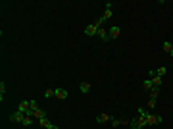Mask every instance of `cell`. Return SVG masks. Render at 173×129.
<instances>
[{"label": "cell", "mask_w": 173, "mask_h": 129, "mask_svg": "<svg viewBox=\"0 0 173 129\" xmlns=\"http://www.w3.org/2000/svg\"><path fill=\"white\" fill-rule=\"evenodd\" d=\"M129 127L131 129H146L148 127V121H146L144 116H137V118H133V120L129 121Z\"/></svg>", "instance_id": "6da1fadb"}, {"label": "cell", "mask_w": 173, "mask_h": 129, "mask_svg": "<svg viewBox=\"0 0 173 129\" xmlns=\"http://www.w3.org/2000/svg\"><path fill=\"white\" fill-rule=\"evenodd\" d=\"M23 120H25V114L23 112H14V114H10V121L12 123H23Z\"/></svg>", "instance_id": "7a4b0ae2"}, {"label": "cell", "mask_w": 173, "mask_h": 129, "mask_svg": "<svg viewBox=\"0 0 173 129\" xmlns=\"http://www.w3.org/2000/svg\"><path fill=\"white\" fill-rule=\"evenodd\" d=\"M150 79H152V83H154V87H162V83H164V79H162V77L156 73V69H150Z\"/></svg>", "instance_id": "3957f363"}, {"label": "cell", "mask_w": 173, "mask_h": 129, "mask_svg": "<svg viewBox=\"0 0 173 129\" xmlns=\"http://www.w3.org/2000/svg\"><path fill=\"white\" fill-rule=\"evenodd\" d=\"M146 121H148V125H154V123H162L164 120H162V116H158V114H146Z\"/></svg>", "instance_id": "277c9868"}, {"label": "cell", "mask_w": 173, "mask_h": 129, "mask_svg": "<svg viewBox=\"0 0 173 129\" xmlns=\"http://www.w3.org/2000/svg\"><path fill=\"white\" fill-rule=\"evenodd\" d=\"M108 35H110V39H117L119 35H121V29H119L117 25H112V27L108 29Z\"/></svg>", "instance_id": "5b68a950"}, {"label": "cell", "mask_w": 173, "mask_h": 129, "mask_svg": "<svg viewBox=\"0 0 173 129\" xmlns=\"http://www.w3.org/2000/svg\"><path fill=\"white\" fill-rule=\"evenodd\" d=\"M85 35H87V37H96V35H98V29H96V25H87V27H85Z\"/></svg>", "instance_id": "8992f818"}, {"label": "cell", "mask_w": 173, "mask_h": 129, "mask_svg": "<svg viewBox=\"0 0 173 129\" xmlns=\"http://www.w3.org/2000/svg\"><path fill=\"white\" fill-rule=\"evenodd\" d=\"M110 120H114V118H112V114H106V112H102V114L96 116V123H106Z\"/></svg>", "instance_id": "52a82bcc"}, {"label": "cell", "mask_w": 173, "mask_h": 129, "mask_svg": "<svg viewBox=\"0 0 173 129\" xmlns=\"http://www.w3.org/2000/svg\"><path fill=\"white\" fill-rule=\"evenodd\" d=\"M96 37L100 39V40H104V43H108V40H110V35H108V29H104V27H100V29H98V35H96Z\"/></svg>", "instance_id": "ba28073f"}, {"label": "cell", "mask_w": 173, "mask_h": 129, "mask_svg": "<svg viewBox=\"0 0 173 129\" xmlns=\"http://www.w3.org/2000/svg\"><path fill=\"white\" fill-rule=\"evenodd\" d=\"M54 96L58 100H66L67 98V91L66 89H54Z\"/></svg>", "instance_id": "9c48e42d"}, {"label": "cell", "mask_w": 173, "mask_h": 129, "mask_svg": "<svg viewBox=\"0 0 173 129\" xmlns=\"http://www.w3.org/2000/svg\"><path fill=\"white\" fill-rule=\"evenodd\" d=\"M79 89H81V92H91V89H92V85L88 83V81H83V83H79Z\"/></svg>", "instance_id": "30bf717a"}, {"label": "cell", "mask_w": 173, "mask_h": 129, "mask_svg": "<svg viewBox=\"0 0 173 129\" xmlns=\"http://www.w3.org/2000/svg\"><path fill=\"white\" fill-rule=\"evenodd\" d=\"M33 118H37V120H43V118H46V112L43 110V108H37L35 114H33Z\"/></svg>", "instance_id": "8fae6325"}, {"label": "cell", "mask_w": 173, "mask_h": 129, "mask_svg": "<svg viewBox=\"0 0 173 129\" xmlns=\"http://www.w3.org/2000/svg\"><path fill=\"white\" fill-rule=\"evenodd\" d=\"M27 110H29V100H21V102H19V112H23V114H25Z\"/></svg>", "instance_id": "7c38bea8"}, {"label": "cell", "mask_w": 173, "mask_h": 129, "mask_svg": "<svg viewBox=\"0 0 173 129\" xmlns=\"http://www.w3.org/2000/svg\"><path fill=\"white\" fill-rule=\"evenodd\" d=\"M143 89H144V91H150V89H154V83H152V79H146V81H143Z\"/></svg>", "instance_id": "4fadbf2b"}, {"label": "cell", "mask_w": 173, "mask_h": 129, "mask_svg": "<svg viewBox=\"0 0 173 129\" xmlns=\"http://www.w3.org/2000/svg\"><path fill=\"white\" fill-rule=\"evenodd\" d=\"M148 92H150V98H158V96H160V89H158V87H154V89H150Z\"/></svg>", "instance_id": "5bb4252c"}, {"label": "cell", "mask_w": 173, "mask_h": 129, "mask_svg": "<svg viewBox=\"0 0 173 129\" xmlns=\"http://www.w3.org/2000/svg\"><path fill=\"white\" fill-rule=\"evenodd\" d=\"M33 120H35V118H29V116H25V120H23V123H21V125H23V127H31V125H33Z\"/></svg>", "instance_id": "9a60e30c"}, {"label": "cell", "mask_w": 173, "mask_h": 129, "mask_svg": "<svg viewBox=\"0 0 173 129\" xmlns=\"http://www.w3.org/2000/svg\"><path fill=\"white\" fill-rule=\"evenodd\" d=\"M162 46H164V50H165V52H167V54H169V52H171V50H173V44L169 43V40H164V44H162Z\"/></svg>", "instance_id": "2e32d148"}, {"label": "cell", "mask_w": 173, "mask_h": 129, "mask_svg": "<svg viewBox=\"0 0 173 129\" xmlns=\"http://www.w3.org/2000/svg\"><path fill=\"white\" fill-rule=\"evenodd\" d=\"M129 121H123V120H112V127H119V125H127Z\"/></svg>", "instance_id": "e0dca14e"}, {"label": "cell", "mask_w": 173, "mask_h": 129, "mask_svg": "<svg viewBox=\"0 0 173 129\" xmlns=\"http://www.w3.org/2000/svg\"><path fill=\"white\" fill-rule=\"evenodd\" d=\"M104 21H108V19H106V18H104V15H102V18H98V19H96V21H94V25H96V29H100V27H102V25H104Z\"/></svg>", "instance_id": "ac0fdd59"}, {"label": "cell", "mask_w": 173, "mask_h": 129, "mask_svg": "<svg viewBox=\"0 0 173 129\" xmlns=\"http://www.w3.org/2000/svg\"><path fill=\"white\" fill-rule=\"evenodd\" d=\"M4 92H6V83L0 81V100H4Z\"/></svg>", "instance_id": "d6986e66"}, {"label": "cell", "mask_w": 173, "mask_h": 129, "mask_svg": "<svg viewBox=\"0 0 173 129\" xmlns=\"http://www.w3.org/2000/svg\"><path fill=\"white\" fill-rule=\"evenodd\" d=\"M39 123H40V125H43V127H46V129H48V127L52 125V123L48 121V118H43V120H39Z\"/></svg>", "instance_id": "ffe728a7"}, {"label": "cell", "mask_w": 173, "mask_h": 129, "mask_svg": "<svg viewBox=\"0 0 173 129\" xmlns=\"http://www.w3.org/2000/svg\"><path fill=\"white\" fill-rule=\"evenodd\" d=\"M44 98H54V89H46L44 91Z\"/></svg>", "instance_id": "44dd1931"}, {"label": "cell", "mask_w": 173, "mask_h": 129, "mask_svg": "<svg viewBox=\"0 0 173 129\" xmlns=\"http://www.w3.org/2000/svg\"><path fill=\"white\" fill-rule=\"evenodd\" d=\"M156 73H158L160 77H164V75L167 73V68H158V69H156Z\"/></svg>", "instance_id": "7402d4cb"}, {"label": "cell", "mask_w": 173, "mask_h": 129, "mask_svg": "<svg viewBox=\"0 0 173 129\" xmlns=\"http://www.w3.org/2000/svg\"><path fill=\"white\" fill-rule=\"evenodd\" d=\"M29 108H31V110H37V108H39L37 100H29Z\"/></svg>", "instance_id": "603a6c76"}, {"label": "cell", "mask_w": 173, "mask_h": 129, "mask_svg": "<svg viewBox=\"0 0 173 129\" xmlns=\"http://www.w3.org/2000/svg\"><path fill=\"white\" fill-rule=\"evenodd\" d=\"M152 108H156V98H150L148 100V110H152Z\"/></svg>", "instance_id": "cb8c5ba5"}, {"label": "cell", "mask_w": 173, "mask_h": 129, "mask_svg": "<svg viewBox=\"0 0 173 129\" xmlns=\"http://www.w3.org/2000/svg\"><path fill=\"white\" fill-rule=\"evenodd\" d=\"M104 18H106V19L112 18V10H106V12H104Z\"/></svg>", "instance_id": "d4e9b609"}, {"label": "cell", "mask_w": 173, "mask_h": 129, "mask_svg": "<svg viewBox=\"0 0 173 129\" xmlns=\"http://www.w3.org/2000/svg\"><path fill=\"white\" fill-rule=\"evenodd\" d=\"M48 129H60V127H58V125H54V123H52V125H50Z\"/></svg>", "instance_id": "484cf974"}, {"label": "cell", "mask_w": 173, "mask_h": 129, "mask_svg": "<svg viewBox=\"0 0 173 129\" xmlns=\"http://www.w3.org/2000/svg\"><path fill=\"white\" fill-rule=\"evenodd\" d=\"M169 56H171V58H173V50H171V52H169Z\"/></svg>", "instance_id": "4316f807"}, {"label": "cell", "mask_w": 173, "mask_h": 129, "mask_svg": "<svg viewBox=\"0 0 173 129\" xmlns=\"http://www.w3.org/2000/svg\"><path fill=\"white\" fill-rule=\"evenodd\" d=\"M27 129H31V127H27Z\"/></svg>", "instance_id": "83f0119b"}]
</instances>
